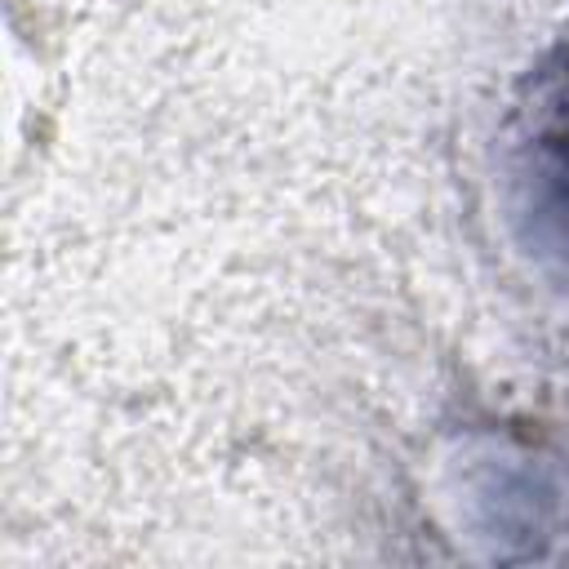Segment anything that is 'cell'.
Returning <instances> with one entry per match:
<instances>
[{
	"label": "cell",
	"mask_w": 569,
	"mask_h": 569,
	"mask_svg": "<svg viewBox=\"0 0 569 569\" xmlns=\"http://www.w3.org/2000/svg\"><path fill=\"white\" fill-rule=\"evenodd\" d=\"M533 222L569 253V76L547 93L525 142Z\"/></svg>",
	"instance_id": "6da1fadb"
}]
</instances>
